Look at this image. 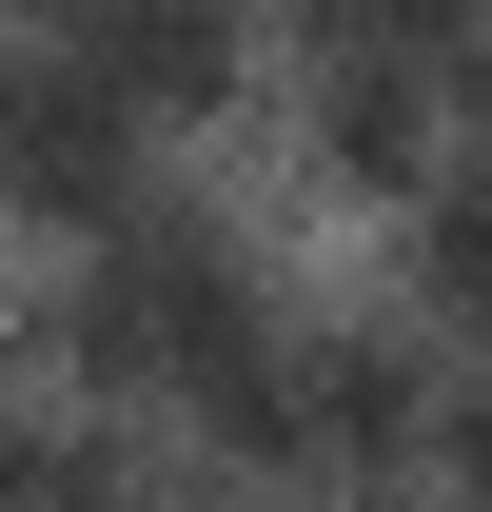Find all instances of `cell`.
Masks as SVG:
<instances>
[{
  "label": "cell",
  "instance_id": "cell-1",
  "mask_svg": "<svg viewBox=\"0 0 492 512\" xmlns=\"http://www.w3.org/2000/svg\"><path fill=\"white\" fill-rule=\"evenodd\" d=\"M60 335H79V375L158 394V414H197V434H237L256 473H296V335L256 316L237 237H197V217H119Z\"/></svg>",
  "mask_w": 492,
  "mask_h": 512
},
{
  "label": "cell",
  "instance_id": "cell-2",
  "mask_svg": "<svg viewBox=\"0 0 492 512\" xmlns=\"http://www.w3.org/2000/svg\"><path fill=\"white\" fill-rule=\"evenodd\" d=\"M0 217H60V237L138 217V119L79 60H40V40H0Z\"/></svg>",
  "mask_w": 492,
  "mask_h": 512
},
{
  "label": "cell",
  "instance_id": "cell-3",
  "mask_svg": "<svg viewBox=\"0 0 492 512\" xmlns=\"http://www.w3.org/2000/svg\"><path fill=\"white\" fill-rule=\"evenodd\" d=\"M20 40L79 60L119 119H217L237 99V0H20Z\"/></svg>",
  "mask_w": 492,
  "mask_h": 512
},
{
  "label": "cell",
  "instance_id": "cell-4",
  "mask_svg": "<svg viewBox=\"0 0 492 512\" xmlns=\"http://www.w3.org/2000/svg\"><path fill=\"white\" fill-rule=\"evenodd\" d=\"M414 276H433L453 335H492V138H433V178H414Z\"/></svg>",
  "mask_w": 492,
  "mask_h": 512
},
{
  "label": "cell",
  "instance_id": "cell-5",
  "mask_svg": "<svg viewBox=\"0 0 492 512\" xmlns=\"http://www.w3.org/2000/svg\"><path fill=\"white\" fill-rule=\"evenodd\" d=\"M0 512H138V473H119L99 434H60L40 394L0 375Z\"/></svg>",
  "mask_w": 492,
  "mask_h": 512
},
{
  "label": "cell",
  "instance_id": "cell-6",
  "mask_svg": "<svg viewBox=\"0 0 492 512\" xmlns=\"http://www.w3.org/2000/svg\"><path fill=\"white\" fill-rule=\"evenodd\" d=\"M335 40H374V60H473L492 40V0H315Z\"/></svg>",
  "mask_w": 492,
  "mask_h": 512
},
{
  "label": "cell",
  "instance_id": "cell-7",
  "mask_svg": "<svg viewBox=\"0 0 492 512\" xmlns=\"http://www.w3.org/2000/svg\"><path fill=\"white\" fill-rule=\"evenodd\" d=\"M217 512H276V493H217Z\"/></svg>",
  "mask_w": 492,
  "mask_h": 512
}]
</instances>
